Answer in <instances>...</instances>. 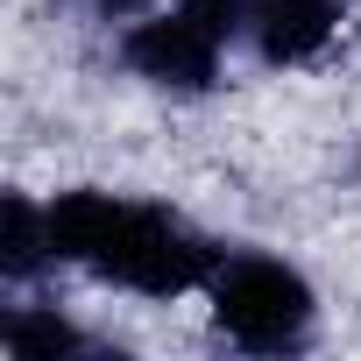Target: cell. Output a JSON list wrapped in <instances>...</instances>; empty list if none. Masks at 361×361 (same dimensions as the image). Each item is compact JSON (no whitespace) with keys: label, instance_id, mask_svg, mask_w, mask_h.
<instances>
[{"label":"cell","instance_id":"7","mask_svg":"<svg viewBox=\"0 0 361 361\" xmlns=\"http://www.w3.org/2000/svg\"><path fill=\"white\" fill-rule=\"evenodd\" d=\"M149 8H163V0H99V15H114V22H135Z\"/></svg>","mask_w":361,"mask_h":361},{"label":"cell","instance_id":"1","mask_svg":"<svg viewBox=\"0 0 361 361\" xmlns=\"http://www.w3.org/2000/svg\"><path fill=\"white\" fill-rule=\"evenodd\" d=\"M50 241H57V262H71L114 290H135V298L206 290V276L227 255L220 241H206L170 206L114 199V192H57L50 199Z\"/></svg>","mask_w":361,"mask_h":361},{"label":"cell","instance_id":"2","mask_svg":"<svg viewBox=\"0 0 361 361\" xmlns=\"http://www.w3.org/2000/svg\"><path fill=\"white\" fill-rule=\"evenodd\" d=\"M206 298H213V326L248 354H305L319 333L312 283L262 248H227L220 269L206 276Z\"/></svg>","mask_w":361,"mask_h":361},{"label":"cell","instance_id":"3","mask_svg":"<svg viewBox=\"0 0 361 361\" xmlns=\"http://www.w3.org/2000/svg\"><path fill=\"white\" fill-rule=\"evenodd\" d=\"M234 36H241V0H163L128 22L121 64L163 92H206Z\"/></svg>","mask_w":361,"mask_h":361},{"label":"cell","instance_id":"5","mask_svg":"<svg viewBox=\"0 0 361 361\" xmlns=\"http://www.w3.org/2000/svg\"><path fill=\"white\" fill-rule=\"evenodd\" d=\"M57 262V241H50V206H29V199H8L0 213V276L8 283H29Z\"/></svg>","mask_w":361,"mask_h":361},{"label":"cell","instance_id":"4","mask_svg":"<svg viewBox=\"0 0 361 361\" xmlns=\"http://www.w3.org/2000/svg\"><path fill=\"white\" fill-rule=\"evenodd\" d=\"M347 0H241V36L262 64H305L333 43Z\"/></svg>","mask_w":361,"mask_h":361},{"label":"cell","instance_id":"6","mask_svg":"<svg viewBox=\"0 0 361 361\" xmlns=\"http://www.w3.org/2000/svg\"><path fill=\"white\" fill-rule=\"evenodd\" d=\"M0 340H8L15 354H29V361H50V354H99V340H92V333H78L71 319H50V312H36V305L8 312Z\"/></svg>","mask_w":361,"mask_h":361}]
</instances>
